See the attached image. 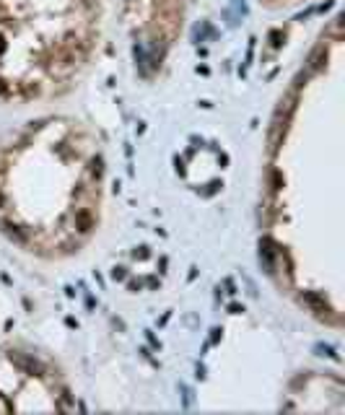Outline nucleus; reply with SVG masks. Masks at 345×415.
I'll use <instances>...</instances> for the list:
<instances>
[{"label": "nucleus", "instance_id": "f257e3e1", "mask_svg": "<svg viewBox=\"0 0 345 415\" xmlns=\"http://www.w3.org/2000/svg\"><path fill=\"white\" fill-rule=\"evenodd\" d=\"M73 223H75V229H78L81 234H89V231L94 229V216H91V211H86V208H81V211H75Z\"/></svg>", "mask_w": 345, "mask_h": 415}, {"label": "nucleus", "instance_id": "f03ea898", "mask_svg": "<svg viewBox=\"0 0 345 415\" xmlns=\"http://www.w3.org/2000/svg\"><path fill=\"white\" fill-rule=\"evenodd\" d=\"M260 257H265L267 273H273V244H270V239H262L260 241Z\"/></svg>", "mask_w": 345, "mask_h": 415}, {"label": "nucleus", "instance_id": "7ed1b4c3", "mask_svg": "<svg viewBox=\"0 0 345 415\" xmlns=\"http://www.w3.org/2000/svg\"><path fill=\"white\" fill-rule=\"evenodd\" d=\"M18 363L29 371V374H39V377H42V374H45V366L39 363V361H36V358H31V356H18Z\"/></svg>", "mask_w": 345, "mask_h": 415}, {"label": "nucleus", "instance_id": "20e7f679", "mask_svg": "<svg viewBox=\"0 0 345 415\" xmlns=\"http://www.w3.org/2000/svg\"><path fill=\"white\" fill-rule=\"evenodd\" d=\"M91 177H94V179H101V177H104V158H101V156L91 158Z\"/></svg>", "mask_w": 345, "mask_h": 415}, {"label": "nucleus", "instance_id": "39448f33", "mask_svg": "<svg viewBox=\"0 0 345 415\" xmlns=\"http://www.w3.org/2000/svg\"><path fill=\"white\" fill-rule=\"evenodd\" d=\"M304 299L309 301L312 306H317V309H325V304H322V299L319 296H314V294H304Z\"/></svg>", "mask_w": 345, "mask_h": 415}, {"label": "nucleus", "instance_id": "423d86ee", "mask_svg": "<svg viewBox=\"0 0 345 415\" xmlns=\"http://www.w3.org/2000/svg\"><path fill=\"white\" fill-rule=\"evenodd\" d=\"M112 278H114V280H125V278H127L125 267H114V270H112Z\"/></svg>", "mask_w": 345, "mask_h": 415}, {"label": "nucleus", "instance_id": "0eeeda50", "mask_svg": "<svg viewBox=\"0 0 345 415\" xmlns=\"http://www.w3.org/2000/svg\"><path fill=\"white\" fill-rule=\"evenodd\" d=\"M133 257H135V260H138V257H140V260H143V257H148V246H140V249H135V252H133Z\"/></svg>", "mask_w": 345, "mask_h": 415}, {"label": "nucleus", "instance_id": "6e6552de", "mask_svg": "<svg viewBox=\"0 0 345 415\" xmlns=\"http://www.w3.org/2000/svg\"><path fill=\"white\" fill-rule=\"evenodd\" d=\"M221 340V329H213V335H210V343H218Z\"/></svg>", "mask_w": 345, "mask_h": 415}, {"label": "nucleus", "instance_id": "1a4fd4ad", "mask_svg": "<svg viewBox=\"0 0 345 415\" xmlns=\"http://www.w3.org/2000/svg\"><path fill=\"white\" fill-rule=\"evenodd\" d=\"M3 52H6V39L0 36V55H3Z\"/></svg>", "mask_w": 345, "mask_h": 415}, {"label": "nucleus", "instance_id": "9d476101", "mask_svg": "<svg viewBox=\"0 0 345 415\" xmlns=\"http://www.w3.org/2000/svg\"><path fill=\"white\" fill-rule=\"evenodd\" d=\"M0 205H3V192H0Z\"/></svg>", "mask_w": 345, "mask_h": 415}]
</instances>
